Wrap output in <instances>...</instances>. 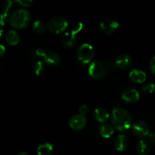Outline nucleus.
Returning a JSON list of instances; mask_svg holds the SVG:
<instances>
[{"instance_id": "23", "label": "nucleus", "mask_w": 155, "mask_h": 155, "mask_svg": "<svg viewBox=\"0 0 155 155\" xmlns=\"http://www.w3.org/2000/svg\"><path fill=\"white\" fill-rule=\"evenodd\" d=\"M155 85L154 83H147L142 88V91L144 94H151L154 92Z\"/></svg>"}, {"instance_id": "16", "label": "nucleus", "mask_w": 155, "mask_h": 155, "mask_svg": "<svg viewBox=\"0 0 155 155\" xmlns=\"http://www.w3.org/2000/svg\"><path fill=\"white\" fill-rule=\"evenodd\" d=\"M93 117L96 121L99 123H105L109 118V113L103 107H98L95 110Z\"/></svg>"}, {"instance_id": "11", "label": "nucleus", "mask_w": 155, "mask_h": 155, "mask_svg": "<svg viewBox=\"0 0 155 155\" xmlns=\"http://www.w3.org/2000/svg\"><path fill=\"white\" fill-rule=\"evenodd\" d=\"M130 80L134 83H143L146 80V74L143 71L134 69L130 72L129 75Z\"/></svg>"}, {"instance_id": "14", "label": "nucleus", "mask_w": 155, "mask_h": 155, "mask_svg": "<svg viewBox=\"0 0 155 155\" xmlns=\"http://www.w3.org/2000/svg\"><path fill=\"white\" fill-rule=\"evenodd\" d=\"M44 60L50 67H55L60 63V57L54 51H47L44 56Z\"/></svg>"}, {"instance_id": "18", "label": "nucleus", "mask_w": 155, "mask_h": 155, "mask_svg": "<svg viewBox=\"0 0 155 155\" xmlns=\"http://www.w3.org/2000/svg\"><path fill=\"white\" fill-rule=\"evenodd\" d=\"M5 40L8 45H16L20 41V36L15 30H10L6 34Z\"/></svg>"}, {"instance_id": "5", "label": "nucleus", "mask_w": 155, "mask_h": 155, "mask_svg": "<svg viewBox=\"0 0 155 155\" xmlns=\"http://www.w3.org/2000/svg\"><path fill=\"white\" fill-rule=\"evenodd\" d=\"M107 73V68L104 63L101 61H94L89 65V74L93 79L104 78Z\"/></svg>"}, {"instance_id": "13", "label": "nucleus", "mask_w": 155, "mask_h": 155, "mask_svg": "<svg viewBox=\"0 0 155 155\" xmlns=\"http://www.w3.org/2000/svg\"><path fill=\"white\" fill-rule=\"evenodd\" d=\"M114 146L117 151H125L129 146V139L127 136L124 134L119 135L114 141Z\"/></svg>"}, {"instance_id": "30", "label": "nucleus", "mask_w": 155, "mask_h": 155, "mask_svg": "<svg viewBox=\"0 0 155 155\" xmlns=\"http://www.w3.org/2000/svg\"><path fill=\"white\" fill-rule=\"evenodd\" d=\"M5 53V48L4 45L0 44V58L2 57Z\"/></svg>"}, {"instance_id": "15", "label": "nucleus", "mask_w": 155, "mask_h": 155, "mask_svg": "<svg viewBox=\"0 0 155 155\" xmlns=\"http://www.w3.org/2000/svg\"><path fill=\"white\" fill-rule=\"evenodd\" d=\"M76 41H77V39H76L75 35L73 34L71 32H68V33L64 34L61 39L62 45L67 48H72L75 45Z\"/></svg>"}, {"instance_id": "21", "label": "nucleus", "mask_w": 155, "mask_h": 155, "mask_svg": "<svg viewBox=\"0 0 155 155\" xmlns=\"http://www.w3.org/2000/svg\"><path fill=\"white\" fill-rule=\"evenodd\" d=\"M45 25L40 21H36L33 23V30L36 34H42L45 31Z\"/></svg>"}, {"instance_id": "24", "label": "nucleus", "mask_w": 155, "mask_h": 155, "mask_svg": "<svg viewBox=\"0 0 155 155\" xmlns=\"http://www.w3.org/2000/svg\"><path fill=\"white\" fill-rule=\"evenodd\" d=\"M83 24H82L81 22L77 23V24H75L74 26H73L72 28H71V32L73 33V34L76 36V34L80 33V32L83 30Z\"/></svg>"}, {"instance_id": "9", "label": "nucleus", "mask_w": 155, "mask_h": 155, "mask_svg": "<svg viewBox=\"0 0 155 155\" xmlns=\"http://www.w3.org/2000/svg\"><path fill=\"white\" fill-rule=\"evenodd\" d=\"M122 98L126 102H136L140 98V95L136 89L130 88V89H127L124 91L122 94Z\"/></svg>"}, {"instance_id": "3", "label": "nucleus", "mask_w": 155, "mask_h": 155, "mask_svg": "<svg viewBox=\"0 0 155 155\" xmlns=\"http://www.w3.org/2000/svg\"><path fill=\"white\" fill-rule=\"evenodd\" d=\"M68 27V21L64 18L55 16L51 18L48 23V30L50 33L58 34L64 31Z\"/></svg>"}, {"instance_id": "25", "label": "nucleus", "mask_w": 155, "mask_h": 155, "mask_svg": "<svg viewBox=\"0 0 155 155\" xmlns=\"http://www.w3.org/2000/svg\"><path fill=\"white\" fill-rule=\"evenodd\" d=\"M16 2L21 6L28 7V6H30L33 4V1H32V0H19V1H16Z\"/></svg>"}, {"instance_id": "12", "label": "nucleus", "mask_w": 155, "mask_h": 155, "mask_svg": "<svg viewBox=\"0 0 155 155\" xmlns=\"http://www.w3.org/2000/svg\"><path fill=\"white\" fill-rule=\"evenodd\" d=\"M12 2L6 1L2 4L0 7V24L4 25L7 21L8 16V12L12 7Z\"/></svg>"}, {"instance_id": "17", "label": "nucleus", "mask_w": 155, "mask_h": 155, "mask_svg": "<svg viewBox=\"0 0 155 155\" xmlns=\"http://www.w3.org/2000/svg\"><path fill=\"white\" fill-rule=\"evenodd\" d=\"M136 151L139 155H148L151 151V145L145 140H141L136 145Z\"/></svg>"}, {"instance_id": "20", "label": "nucleus", "mask_w": 155, "mask_h": 155, "mask_svg": "<svg viewBox=\"0 0 155 155\" xmlns=\"http://www.w3.org/2000/svg\"><path fill=\"white\" fill-rule=\"evenodd\" d=\"M53 151V147L50 143H44L37 148L38 155H50Z\"/></svg>"}, {"instance_id": "4", "label": "nucleus", "mask_w": 155, "mask_h": 155, "mask_svg": "<svg viewBox=\"0 0 155 155\" xmlns=\"http://www.w3.org/2000/svg\"><path fill=\"white\" fill-rule=\"evenodd\" d=\"M95 54L93 47L87 43L83 44L77 51V58L83 64H89L92 61Z\"/></svg>"}, {"instance_id": "2", "label": "nucleus", "mask_w": 155, "mask_h": 155, "mask_svg": "<svg viewBox=\"0 0 155 155\" xmlns=\"http://www.w3.org/2000/svg\"><path fill=\"white\" fill-rule=\"evenodd\" d=\"M30 21V14L25 9H19L12 14L10 24L16 29H24L28 26Z\"/></svg>"}, {"instance_id": "10", "label": "nucleus", "mask_w": 155, "mask_h": 155, "mask_svg": "<svg viewBox=\"0 0 155 155\" xmlns=\"http://www.w3.org/2000/svg\"><path fill=\"white\" fill-rule=\"evenodd\" d=\"M133 63V58L129 54H121L116 60V65L120 69L125 70L130 68Z\"/></svg>"}, {"instance_id": "27", "label": "nucleus", "mask_w": 155, "mask_h": 155, "mask_svg": "<svg viewBox=\"0 0 155 155\" xmlns=\"http://www.w3.org/2000/svg\"><path fill=\"white\" fill-rule=\"evenodd\" d=\"M45 53H46V51H45L42 48H39L35 51V54H36V55L38 56V57L44 58Z\"/></svg>"}, {"instance_id": "26", "label": "nucleus", "mask_w": 155, "mask_h": 155, "mask_svg": "<svg viewBox=\"0 0 155 155\" xmlns=\"http://www.w3.org/2000/svg\"><path fill=\"white\" fill-rule=\"evenodd\" d=\"M79 111H80V114L85 116V115H86V114H88V112H89V107L86 105L83 104V105L80 106V108H79Z\"/></svg>"}, {"instance_id": "29", "label": "nucleus", "mask_w": 155, "mask_h": 155, "mask_svg": "<svg viewBox=\"0 0 155 155\" xmlns=\"http://www.w3.org/2000/svg\"><path fill=\"white\" fill-rule=\"evenodd\" d=\"M148 139H149V141L151 143L155 145V133H149V135H148Z\"/></svg>"}, {"instance_id": "7", "label": "nucleus", "mask_w": 155, "mask_h": 155, "mask_svg": "<svg viewBox=\"0 0 155 155\" xmlns=\"http://www.w3.org/2000/svg\"><path fill=\"white\" fill-rule=\"evenodd\" d=\"M100 27L101 30L106 34H111L117 30L119 27V23L115 20L107 18L101 21L100 24Z\"/></svg>"}, {"instance_id": "6", "label": "nucleus", "mask_w": 155, "mask_h": 155, "mask_svg": "<svg viewBox=\"0 0 155 155\" xmlns=\"http://www.w3.org/2000/svg\"><path fill=\"white\" fill-rule=\"evenodd\" d=\"M132 131L134 136L138 138H144L150 133L149 127L147 123L143 120H137L135 122L132 127Z\"/></svg>"}, {"instance_id": "31", "label": "nucleus", "mask_w": 155, "mask_h": 155, "mask_svg": "<svg viewBox=\"0 0 155 155\" xmlns=\"http://www.w3.org/2000/svg\"><path fill=\"white\" fill-rule=\"evenodd\" d=\"M17 155H29L28 154H27V152H24V151H22V152H20V153H18V154Z\"/></svg>"}, {"instance_id": "22", "label": "nucleus", "mask_w": 155, "mask_h": 155, "mask_svg": "<svg viewBox=\"0 0 155 155\" xmlns=\"http://www.w3.org/2000/svg\"><path fill=\"white\" fill-rule=\"evenodd\" d=\"M33 71L36 76H41L45 72V66L42 61H37L33 64Z\"/></svg>"}, {"instance_id": "32", "label": "nucleus", "mask_w": 155, "mask_h": 155, "mask_svg": "<svg viewBox=\"0 0 155 155\" xmlns=\"http://www.w3.org/2000/svg\"><path fill=\"white\" fill-rule=\"evenodd\" d=\"M2 35H3V30L2 28H0V39L2 38Z\"/></svg>"}, {"instance_id": "19", "label": "nucleus", "mask_w": 155, "mask_h": 155, "mask_svg": "<svg viewBox=\"0 0 155 155\" xmlns=\"http://www.w3.org/2000/svg\"><path fill=\"white\" fill-rule=\"evenodd\" d=\"M114 133V128L110 124H103L99 128V133L103 138L104 139H109L113 136Z\"/></svg>"}, {"instance_id": "1", "label": "nucleus", "mask_w": 155, "mask_h": 155, "mask_svg": "<svg viewBox=\"0 0 155 155\" xmlns=\"http://www.w3.org/2000/svg\"><path fill=\"white\" fill-rule=\"evenodd\" d=\"M111 124L113 127L120 132L128 130L132 126V117L127 110L115 108L112 111Z\"/></svg>"}, {"instance_id": "8", "label": "nucleus", "mask_w": 155, "mask_h": 155, "mask_svg": "<svg viewBox=\"0 0 155 155\" xmlns=\"http://www.w3.org/2000/svg\"><path fill=\"white\" fill-rule=\"evenodd\" d=\"M86 117L81 114H76L70 119L69 126L74 130H80L85 127L86 124Z\"/></svg>"}, {"instance_id": "28", "label": "nucleus", "mask_w": 155, "mask_h": 155, "mask_svg": "<svg viewBox=\"0 0 155 155\" xmlns=\"http://www.w3.org/2000/svg\"><path fill=\"white\" fill-rule=\"evenodd\" d=\"M149 66H150V70H151V72L155 74V56H154L153 58H151V61H150Z\"/></svg>"}]
</instances>
